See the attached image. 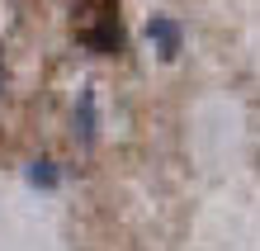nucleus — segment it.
Wrapping results in <instances>:
<instances>
[{
	"label": "nucleus",
	"instance_id": "1",
	"mask_svg": "<svg viewBox=\"0 0 260 251\" xmlns=\"http://www.w3.org/2000/svg\"><path fill=\"white\" fill-rule=\"evenodd\" d=\"M76 38H81L90 52H100V57L123 52V24H118V0H81Z\"/></svg>",
	"mask_w": 260,
	"mask_h": 251
},
{
	"label": "nucleus",
	"instance_id": "2",
	"mask_svg": "<svg viewBox=\"0 0 260 251\" xmlns=\"http://www.w3.org/2000/svg\"><path fill=\"white\" fill-rule=\"evenodd\" d=\"M147 38L156 43L161 62H175L180 48H185V34H180V24L171 19V14H151V19H147Z\"/></svg>",
	"mask_w": 260,
	"mask_h": 251
},
{
	"label": "nucleus",
	"instance_id": "3",
	"mask_svg": "<svg viewBox=\"0 0 260 251\" xmlns=\"http://www.w3.org/2000/svg\"><path fill=\"white\" fill-rule=\"evenodd\" d=\"M95 128H100V119H95V86H85L81 95H76V133H81L85 147L95 143Z\"/></svg>",
	"mask_w": 260,
	"mask_h": 251
},
{
	"label": "nucleus",
	"instance_id": "4",
	"mask_svg": "<svg viewBox=\"0 0 260 251\" xmlns=\"http://www.w3.org/2000/svg\"><path fill=\"white\" fill-rule=\"evenodd\" d=\"M28 185H38V190H57V180H62V171H57V161H34L24 171Z\"/></svg>",
	"mask_w": 260,
	"mask_h": 251
},
{
	"label": "nucleus",
	"instance_id": "5",
	"mask_svg": "<svg viewBox=\"0 0 260 251\" xmlns=\"http://www.w3.org/2000/svg\"><path fill=\"white\" fill-rule=\"evenodd\" d=\"M0 86H5V62H0Z\"/></svg>",
	"mask_w": 260,
	"mask_h": 251
}]
</instances>
